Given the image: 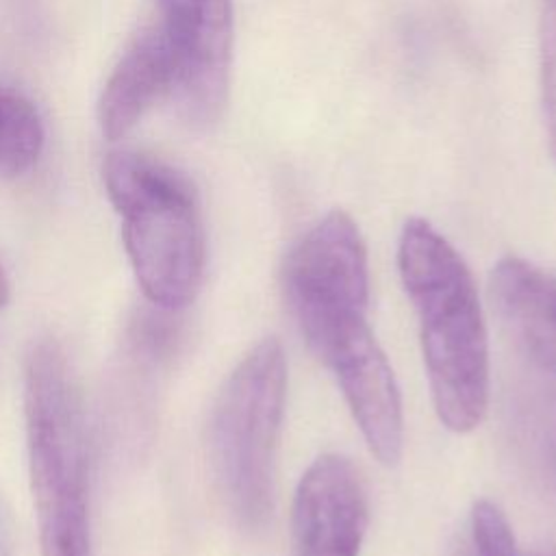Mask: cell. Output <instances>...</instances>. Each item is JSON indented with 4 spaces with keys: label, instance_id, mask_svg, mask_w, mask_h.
I'll list each match as a JSON object with an SVG mask.
<instances>
[{
    "label": "cell",
    "instance_id": "obj_1",
    "mask_svg": "<svg viewBox=\"0 0 556 556\" xmlns=\"http://www.w3.org/2000/svg\"><path fill=\"white\" fill-rule=\"evenodd\" d=\"M282 278L291 313L337 378L369 452L382 465H395L404 443L402 402L367 321V250L354 219L330 211L313 224L289 250Z\"/></svg>",
    "mask_w": 556,
    "mask_h": 556
},
{
    "label": "cell",
    "instance_id": "obj_2",
    "mask_svg": "<svg viewBox=\"0 0 556 556\" xmlns=\"http://www.w3.org/2000/svg\"><path fill=\"white\" fill-rule=\"evenodd\" d=\"M397 269L417 313L434 410L447 430L469 432L489 406V341L473 276L421 217L400 232Z\"/></svg>",
    "mask_w": 556,
    "mask_h": 556
},
{
    "label": "cell",
    "instance_id": "obj_3",
    "mask_svg": "<svg viewBox=\"0 0 556 556\" xmlns=\"http://www.w3.org/2000/svg\"><path fill=\"white\" fill-rule=\"evenodd\" d=\"M24 430L41 556H91L83 400L65 350L52 339L26 354Z\"/></svg>",
    "mask_w": 556,
    "mask_h": 556
},
{
    "label": "cell",
    "instance_id": "obj_4",
    "mask_svg": "<svg viewBox=\"0 0 556 556\" xmlns=\"http://www.w3.org/2000/svg\"><path fill=\"white\" fill-rule=\"evenodd\" d=\"M102 180L143 295L163 311L191 304L206 263L204 224L191 180L174 165L126 148L106 154Z\"/></svg>",
    "mask_w": 556,
    "mask_h": 556
},
{
    "label": "cell",
    "instance_id": "obj_5",
    "mask_svg": "<svg viewBox=\"0 0 556 556\" xmlns=\"http://www.w3.org/2000/svg\"><path fill=\"white\" fill-rule=\"evenodd\" d=\"M287 395V361L278 339L256 343L224 382L208 421V458L217 486L248 528L274 508V460Z\"/></svg>",
    "mask_w": 556,
    "mask_h": 556
},
{
    "label": "cell",
    "instance_id": "obj_6",
    "mask_svg": "<svg viewBox=\"0 0 556 556\" xmlns=\"http://www.w3.org/2000/svg\"><path fill=\"white\" fill-rule=\"evenodd\" d=\"M156 24L174 65L172 100L193 128L213 126L228 102L232 0H156Z\"/></svg>",
    "mask_w": 556,
    "mask_h": 556
},
{
    "label": "cell",
    "instance_id": "obj_7",
    "mask_svg": "<svg viewBox=\"0 0 556 556\" xmlns=\"http://www.w3.org/2000/svg\"><path fill=\"white\" fill-rule=\"evenodd\" d=\"M367 521L358 469L339 454L315 458L293 497V556H358Z\"/></svg>",
    "mask_w": 556,
    "mask_h": 556
},
{
    "label": "cell",
    "instance_id": "obj_8",
    "mask_svg": "<svg viewBox=\"0 0 556 556\" xmlns=\"http://www.w3.org/2000/svg\"><path fill=\"white\" fill-rule=\"evenodd\" d=\"M489 293L515 345L539 369L556 376V274L506 256L491 271Z\"/></svg>",
    "mask_w": 556,
    "mask_h": 556
},
{
    "label": "cell",
    "instance_id": "obj_9",
    "mask_svg": "<svg viewBox=\"0 0 556 556\" xmlns=\"http://www.w3.org/2000/svg\"><path fill=\"white\" fill-rule=\"evenodd\" d=\"M174 65L159 26L143 28L124 50L98 98V124L106 139L126 137L163 98H172Z\"/></svg>",
    "mask_w": 556,
    "mask_h": 556
},
{
    "label": "cell",
    "instance_id": "obj_10",
    "mask_svg": "<svg viewBox=\"0 0 556 556\" xmlns=\"http://www.w3.org/2000/svg\"><path fill=\"white\" fill-rule=\"evenodd\" d=\"M46 128L37 106L0 83V178H20L41 159Z\"/></svg>",
    "mask_w": 556,
    "mask_h": 556
},
{
    "label": "cell",
    "instance_id": "obj_11",
    "mask_svg": "<svg viewBox=\"0 0 556 556\" xmlns=\"http://www.w3.org/2000/svg\"><path fill=\"white\" fill-rule=\"evenodd\" d=\"M541 100L549 146L556 159V0H545L539 28Z\"/></svg>",
    "mask_w": 556,
    "mask_h": 556
},
{
    "label": "cell",
    "instance_id": "obj_12",
    "mask_svg": "<svg viewBox=\"0 0 556 556\" xmlns=\"http://www.w3.org/2000/svg\"><path fill=\"white\" fill-rule=\"evenodd\" d=\"M547 391L549 393L534 397L528 406V434L536 465L541 467L545 480L556 486V389Z\"/></svg>",
    "mask_w": 556,
    "mask_h": 556
},
{
    "label": "cell",
    "instance_id": "obj_13",
    "mask_svg": "<svg viewBox=\"0 0 556 556\" xmlns=\"http://www.w3.org/2000/svg\"><path fill=\"white\" fill-rule=\"evenodd\" d=\"M471 532L478 556H521L504 513L486 500L473 504Z\"/></svg>",
    "mask_w": 556,
    "mask_h": 556
},
{
    "label": "cell",
    "instance_id": "obj_14",
    "mask_svg": "<svg viewBox=\"0 0 556 556\" xmlns=\"http://www.w3.org/2000/svg\"><path fill=\"white\" fill-rule=\"evenodd\" d=\"M9 295H11L9 278H7V274H4V267H2V263H0V308H2V306H7V302H9Z\"/></svg>",
    "mask_w": 556,
    "mask_h": 556
}]
</instances>
